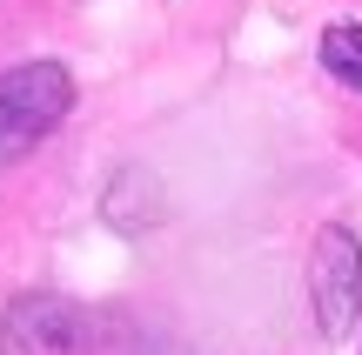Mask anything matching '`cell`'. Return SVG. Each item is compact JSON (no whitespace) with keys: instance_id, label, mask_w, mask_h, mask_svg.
<instances>
[{"instance_id":"cell-1","label":"cell","mask_w":362,"mask_h":355,"mask_svg":"<svg viewBox=\"0 0 362 355\" xmlns=\"http://www.w3.org/2000/svg\"><path fill=\"white\" fill-rule=\"evenodd\" d=\"M115 322L67 295H13L0 315V355H115Z\"/></svg>"},{"instance_id":"cell-4","label":"cell","mask_w":362,"mask_h":355,"mask_svg":"<svg viewBox=\"0 0 362 355\" xmlns=\"http://www.w3.org/2000/svg\"><path fill=\"white\" fill-rule=\"evenodd\" d=\"M322 67L349 88H362V20H336L322 34Z\"/></svg>"},{"instance_id":"cell-3","label":"cell","mask_w":362,"mask_h":355,"mask_svg":"<svg viewBox=\"0 0 362 355\" xmlns=\"http://www.w3.org/2000/svg\"><path fill=\"white\" fill-rule=\"evenodd\" d=\"M309 295H315V322L322 335H349L356 308H362V248L342 222H329L315 235V262H309Z\"/></svg>"},{"instance_id":"cell-2","label":"cell","mask_w":362,"mask_h":355,"mask_svg":"<svg viewBox=\"0 0 362 355\" xmlns=\"http://www.w3.org/2000/svg\"><path fill=\"white\" fill-rule=\"evenodd\" d=\"M74 107V74L61 61H27L0 74V161H21L47 141Z\"/></svg>"}]
</instances>
